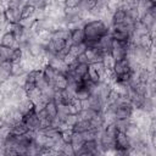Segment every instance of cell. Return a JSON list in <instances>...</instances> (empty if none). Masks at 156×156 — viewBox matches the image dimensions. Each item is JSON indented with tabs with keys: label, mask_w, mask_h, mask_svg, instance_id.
<instances>
[{
	"label": "cell",
	"mask_w": 156,
	"mask_h": 156,
	"mask_svg": "<svg viewBox=\"0 0 156 156\" xmlns=\"http://www.w3.org/2000/svg\"><path fill=\"white\" fill-rule=\"evenodd\" d=\"M83 30L85 35V41H99L102 37L110 34L111 28H108L101 20L95 18L87 21L83 24Z\"/></svg>",
	"instance_id": "1"
},
{
	"label": "cell",
	"mask_w": 156,
	"mask_h": 156,
	"mask_svg": "<svg viewBox=\"0 0 156 156\" xmlns=\"http://www.w3.org/2000/svg\"><path fill=\"white\" fill-rule=\"evenodd\" d=\"M132 149V139L122 130H118V133L115 136V154H129Z\"/></svg>",
	"instance_id": "2"
},
{
	"label": "cell",
	"mask_w": 156,
	"mask_h": 156,
	"mask_svg": "<svg viewBox=\"0 0 156 156\" xmlns=\"http://www.w3.org/2000/svg\"><path fill=\"white\" fill-rule=\"evenodd\" d=\"M2 17H4L5 21L9 22V23H17V22H21V21H22L21 7H16V6L7 5L6 7L2 9Z\"/></svg>",
	"instance_id": "3"
},
{
	"label": "cell",
	"mask_w": 156,
	"mask_h": 156,
	"mask_svg": "<svg viewBox=\"0 0 156 156\" xmlns=\"http://www.w3.org/2000/svg\"><path fill=\"white\" fill-rule=\"evenodd\" d=\"M134 112V107L132 106L130 101H126L122 104H118L116 107V119H132Z\"/></svg>",
	"instance_id": "4"
},
{
	"label": "cell",
	"mask_w": 156,
	"mask_h": 156,
	"mask_svg": "<svg viewBox=\"0 0 156 156\" xmlns=\"http://www.w3.org/2000/svg\"><path fill=\"white\" fill-rule=\"evenodd\" d=\"M112 72H113L115 77H117V76H122V74L133 72V68H132L128 58H123L119 61H115V63L112 66Z\"/></svg>",
	"instance_id": "5"
},
{
	"label": "cell",
	"mask_w": 156,
	"mask_h": 156,
	"mask_svg": "<svg viewBox=\"0 0 156 156\" xmlns=\"http://www.w3.org/2000/svg\"><path fill=\"white\" fill-rule=\"evenodd\" d=\"M23 123L29 128V130H39L40 129V119H39V116L37 113V111H32L27 115L23 116Z\"/></svg>",
	"instance_id": "6"
},
{
	"label": "cell",
	"mask_w": 156,
	"mask_h": 156,
	"mask_svg": "<svg viewBox=\"0 0 156 156\" xmlns=\"http://www.w3.org/2000/svg\"><path fill=\"white\" fill-rule=\"evenodd\" d=\"M0 46H6V48H17L20 46V43L17 40V38L12 34V32H4L0 39Z\"/></svg>",
	"instance_id": "7"
},
{
	"label": "cell",
	"mask_w": 156,
	"mask_h": 156,
	"mask_svg": "<svg viewBox=\"0 0 156 156\" xmlns=\"http://www.w3.org/2000/svg\"><path fill=\"white\" fill-rule=\"evenodd\" d=\"M85 41V35L83 30V26L77 27L71 30V38L68 40L69 44H83Z\"/></svg>",
	"instance_id": "8"
},
{
	"label": "cell",
	"mask_w": 156,
	"mask_h": 156,
	"mask_svg": "<svg viewBox=\"0 0 156 156\" xmlns=\"http://www.w3.org/2000/svg\"><path fill=\"white\" fill-rule=\"evenodd\" d=\"M126 18H127V9L123 5H121L118 9H116L112 12V26L124 23Z\"/></svg>",
	"instance_id": "9"
},
{
	"label": "cell",
	"mask_w": 156,
	"mask_h": 156,
	"mask_svg": "<svg viewBox=\"0 0 156 156\" xmlns=\"http://www.w3.org/2000/svg\"><path fill=\"white\" fill-rule=\"evenodd\" d=\"M17 107H18V110L23 113V116H24V115H27V113H29V112H32V111H35V102H34L32 99H29V98L27 96V98H24V99L17 105Z\"/></svg>",
	"instance_id": "10"
},
{
	"label": "cell",
	"mask_w": 156,
	"mask_h": 156,
	"mask_svg": "<svg viewBox=\"0 0 156 156\" xmlns=\"http://www.w3.org/2000/svg\"><path fill=\"white\" fill-rule=\"evenodd\" d=\"M124 133L132 139V141L133 140H136V139H139V136H140V133H141V129L139 128V126L132 119L130 121V123L127 126V128L124 129Z\"/></svg>",
	"instance_id": "11"
},
{
	"label": "cell",
	"mask_w": 156,
	"mask_h": 156,
	"mask_svg": "<svg viewBox=\"0 0 156 156\" xmlns=\"http://www.w3.org/2000/svg\"><path fill=\"white\" fill-rule=\"evenodd\" d=\"M84 143H85V139H84L83 134H82V133H76V132H73V135H72V139H71V144H72V146H73V149H74V151H76V155H77V152L83 147Z\"/></svg>",
	"instance_id": "12"
},
{
	"label": "cell",
	"mask_w": 156,
	"mask_h": 156,
	"mask_svg": "<svg viewBox=\"0 0 156 156\" xmlns=\"http://www.w3.org/2000/svg\"><path fill=\"white\" fill-rule=\"evenodd\" d=\"M147 29H149V32L151 30V28H152V26L155 24V22H156V17H155V15L151 12V11H147V12H145L144 15H141L140 16V20H139Z\"/></svg>",
	"instance_id": "13"
},
{
	"label": "cell",
	"mask_w": 156,
	"mask_h": 156,
	"mask_svg": "<svg viewBox=\"0 0 156 156\" xmlns=\"http://www.w3.org/2000/svg\"><path fill=\"white\" fill-rule=\"evenodd\" d=\"M90 128H91L90 119H80V118H78L76 124L72 127V130L76 132V133H84Z\"/></svg>",
	"instance_id": "14"
},
{
	"label": "cell",
	"mask_w": 156,
	"mask_h": 156,
	"mask_svg": "<svg viewBox=\"0 0 156 156\" xmlns=\"http://www.w3.org/2000/svg\"><path fill=\"white\" fill-rule=\"evenodd\" d=\"M35 12H37V7H35L33 4H29V2L24 4V5L21 7V16H22V20L34 17V16H35Z\"/></svg>",
	"instance_id": "15"
},
{
	"label": "cell",
	"mask_w": 156,
	"mask_h": 156,
	"mask_svg": "<svg viewBox=\"0 0 156 156\" xmlns=\"http://www.w3.org/2000/svg\"><path fill=\"white\" fill-rule=\"evenodd\" d=\"M136 45L140 46L141 49H145V50L151 51V48H152V37H151V34L147 33V34L141 35V37L138 39Z\"/></svg>",
	"instance_id": "16"
},
{
	"label": "cell",
	"mask_w": 156,
	"mask_h": 156,
	"mask_svg": "<svg viewBox=\"0 0 156 156\" xmlns=\"http://www.w3.org/2000/svg\"><path fill=\"white\" fill-rule=\"evenodd\" d=\"M60 71L57 69V68H55L54 66H51L50 63H48V65H45L44 66V68H43V73H44V77L48 79V82L49 83H51L52 84V82H54V79H55V77L57 76V73H58Z\"/></svg>",
	"instance_id": "17"
},
{
	"label": "cell",
	"mask_w": 156,
	"mask_h": 156,
	"mask_svg": "<svg viewBox=\"0 0 156 156\" xmlns=\"http://www.w3.org/2000/svg\"><path fill=\"white\" fill-rule=\"evenodd\" d=\"M44 108H45L46 113H48L51 118H54V117H56V116L58 115V104L56 102L55 99H50V100L45 104Z\"/></svg>",
	"instance_id": "18"
},
{
	"label": "cell",
	"mask_w": 156,
	"mask_h": 156,
	"mask_svg": "<svg viewBox=\"0 0 156 156\" xmlns=\"http://www.w3.org/2000/svg\"><path fill=\"white\" fill-rule=\"evenodd\" d=\"M27 28L21 23V22H17V23H11L10 24V32H12V34L17 38V40H20L23 34L26 33Z\"/></svg>",
	"instance_id": "19"
},
{
	"label": "cell",
	"mask_w": 156,
	"mask_h": 156,
	"mask_svg": "<svg viewBox=\"0 0 156 156\" xmlns=\"http://www.w3.org/2000/svg\"><path fill=\"white\" fill-rule=\"evenodd\" d=\"M35 38H37V40H38L40 44L48 45V44L50 43V40L52 39V32L49 30V29H43V30H40V32L35 35Z\"/></svg>",
	"instance_id": "20"
},
{
	"label": "cell",
	"mask_w": 156,
	"mask_h": 156,
	"mask_svg": "<svg viewBox=\"0 0 156 156\" xmlns=\"http://www.w3.org/2000/svg\"><path fill=\"white\" fill-rule=\"evenodd\" d=\"M28 132H29V128L23 123V121L17 122L11 127V134H13V135H23Z\"/></svg>",
	"instance_id": "21"
},
{
	"label": "cell",
	"mask_w": 156,
	"mask_h": 156,
	"mask_svg": "<svg viewBox=\"0 0 156 156\" xmlns=\"http://www.w3.org/2000/svg\"><path fill=\"white\" fill-rule=\"evenodd\" d=\"M52 38L56 39H63V40H69L71 38V30L67 27H61L58 29H56L55 32H52Z\"/></svg>",
	"instance_id": "22"
},
{
	"label": "cell",
	"mask_w": 156,
	"mask_h": 156,
	"mask_svg": "<svg viewBox=\"0 0 156 156\" xmlns=\"http://www.w3.org/2000/svg\"><path fill=\"white\" fill-rule=\"evenodd\" d=\"M111 48H112V38L110 34L102 37L100 40H99V49L105 51V52H110L111 51Z\"/></svg>",
	"instance_id": "23"
},
{
	"label": "cell",
	"mask_w": 156,
	"mask_h": 156,
	"mask_svg": "<svg viewBox=\"0 0 156 156\" xmlns=\"http://www.w3.org/2000/svg\"><path fill=\"white\" fill-rule=\"evenodd\" d=\"M26 73H27V71H26V68L23 67L22 62H13V65H12V69H11V74H12V77L18 78V77L24 76Z\"/></svg>",
	"instance_id": "24"
},
{
	"label": "cell",
	"mask_w": 156,
	"mask_h": 156,
	"mask_svg": "<svg viewBox=\"0 0 156 156\" xmlns=\"http://www.w3.org/2000/svg\"><path fill=\"white\" fill-rule=\"evenodd\" d=\"M22 60H23V49L21 46L13 48L12 49V52H11L10 61L11 62H21Z\"/></svg>",
	"instance_id": "25"
},
{
	"label": "cell",
	"mask_w": 156,
	"mask_h": 156,
	"mask_svg": "<svg viewBox=\"0 0 156 156\" xmlns=\"http://www.w3.org/2000/svg\"><path fill=\"white\" fill-rule=\"evenodd\" d=\"M96 0H82L78 9L80 11H91V9L95 6Z\"/></svg>",
	"instance_id": "26"
},
{
	"label": "cell",
	"mask_w": 156,
	"mask_h": 156,
	"mask_svg": "<svg viewBox=\"0 0 156 156\" xmlns=\"http://www.w3.org/2000/svg\"><path fill=\"white\" fill-rule=\"evenodd\" d=\"M61 155H65V156H73L76 155V151L72 146L71 143H63L62 147H61Z\"/></svg>",
	"instance_id": "27"
},
{
	"label": "cell",
	"mask_w": 156,
	"mask_h": 156,
	"mask_svg": "<svg viewBox=\"0 0 156 156\" xmlns=\"http://www.w3.org/2000/svg\"><path fill=\"white\" fill-rule=\"evenodd\" d=\"M11 52H12V49H11V48L0 46V61L10 60V57H11Z\"/></svg>",
	"instance_id": "28"
},
{
	"label": "cell",
	"mask_w": 156,
	"mask_h": 156,
	"mask_svg": "<svg viewBox=\"0 0 156 156\" xmlns=\"http://www.w3.org/2000/svg\"><path fill=\"white\" fill-rule=\"evenodd\" d=\"M72 135H73V130H72V128H65V129H61V138H62L63 143H71Z\"/></svg>",
	"instance_id": "29"
},
{
	"label": "cell",
	"mask_w": 156,
	"mask_h": 156,
	"mask_svg": "<svg viewBox=\"0 0 156 156\" xmlns=\"http://www.w3.org/2000/svg\"><path fill=\"white\" fill-rule=\"evenodd\" d=\"M82 0H66L65 2V7H68V9H76L79 6Z\"/></svg>",
	"instance_id": "30"
},
{
	"label": "cell",
	"mask_w": 156,
	"mask_h": 156,
	"mask_svg": "<svg viewBox=\"0 0 156 156\" xmlns=\"http://www.w3.org/2000/svg\"><path fill=\"white\" fill-rule=\"evenodd\" d=\"M150 145L154 150H156V129L150 132Z\"/></svg>",
	"instance_id": "31"
},
{
	"label": "cell",
	"mask_w": 156,
	"mask_h": 156,
	"mask_svg": "<svg viewBox=\"0 0 156 156\" xmlns=\"http://www.w3.org/2000/svg\"><path fill=\"white\" fill-rule=\"evenodd\" d=\"M65 2H66V0H57V4H61L63 6H65Z\"/></svg>",
	"instance_id": "32"
}]
</instances>
